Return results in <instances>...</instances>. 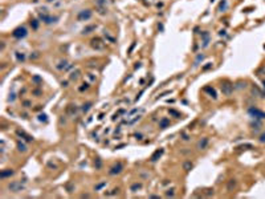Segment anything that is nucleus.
Wrapping results in <instances>:
<instances>
[{
	"label": "nucleus",
	"mask_w": 265,
	"mask_h": 199,
	"mask_svg": "<svg viewBox=\"0 0 265 199\" xmlns=\"http://www.w3.org/2000/svg\"><path fill=\"white\" fill-rule=\"evenodd\" d=\"M221 92H223V94H225V96H231L232 92H233V85L231 82H228V81H224V82L221 84Z\"/></svg>",
	"instance_id": "f257e3e1"
},
{
	"label": "nucleus",
	"mask_w": 265,
	"mask_h": 199,
	"mask_svg": "<svg viewBox=\"0 0 265 199\" xmlns=\"http://www.w3.org/2000/svg\"><path fill=\"white\" fill-rule=\"evenodd\" d=\"M248 112H249L251 115L255 117V118H260V120H261V118H265V113L262 112V110L257 109V108H251Z\"/></svg>",
	"instance_id": "f03ea898"
},
{
	"label": "nucleus",
	"mask_w": 265,
	"mask_h": 199,
	"mask_svg": "<svg viewBox=\"0 0 265 199\" xmlns=\"http://www.w3.org/2000/svg\"><path fill=\"white\" fill-rule=\"evenodd\" d=\"M8 189L12 192H19V191L24 190V186L21 185V182H12V183L8 185Z\"/></svg>",
	"instance_id": "7ed1b4c3"
},
{
	"label": "nucleus",
	"mask_w": 265,
	"mask_h": 199,
	"mask_svg": "<svg viewBox=\"0 0 265 199\" xmlns=\"http://www.w3.org/2000/svg\"><path fill=\"white\" fill-rule=\"evenodd\" d=\"M90 16H92V12L89 9H84V11H81V12L78 13V20L81 21H84V20H89L90 19Z\"/></svg>",
	"instance_id": "20e7f679"
},
{
	"label": "nucleus",
	"mask_w": 265,
	"mask_h": 199,
	"mask_svg": "<svg viewBox=\"0 0 265 199\" xmlns=\"http://www.w3.org/2000/svg\"><path fill=\"white\" fill-rule=\"evenodd\" d=\"M122 170H123V165H122V163H117V165H114L109 170V174L110 175H115V174H119Z\"/></svg>",
	"instance_id": "39448f33"
},
{
	"label": "nucleus",
	"mask_w": 265,
	"mask_h": 199,
	"mask_svg": "<svg viewBox=\"0 0 265 199\" xmlns=\"http://www.w3.org/2000/svg\"><path fill=\"white\" fill-rule=\"evenodd\" d=\"M27 35V29L24 27H20V28H17L15 29V32H13V36L17 37V39H20V37H24Z\"/></svg>",
	"instance_id": "423d86ee"
},
{
	"label": "nucleus",
	"mask_w": 265,
	"mask_h": 199,
	"mask_svg": "<svg viewBox=\"0 0 265 199\" xmlns=\"http://www.w3.org/2000/svg\"><path fill=\"white\" fill-rule=\"evenodd\" d=\"M168 125H170V120H168V118H166V117L159 121V127H161V129H166Z\"/></svg>",
	"instance_id": "0eeeda50"
},
{
	"label": "nucleus",
	"mask_w": 265,
	"mask_h": 199,
	"mask_svg": "<svg viewBox=\"0 0 265 199\" xmlns=\"http://www.w3.org/2000/svg\"><path fill=\"white\" fill-rule=\"evenodd\" d=\"M162 154H163V149H159V150H156L155 153L152 154V157H151V162H155V161H156V159H158V158L161 157Z\"/></svg>",
	"instance_id": "6e6552de"
},
{
	"label": "nucleus",
	"mask_w": 265,
	"mask_h": 199,
	"mask_svg": "<svg viewBox=\"0 0 265 199\" xmlns=\"http://www.w3.org/2000/svg\"><path fill=\"white\" fill-rule=\"evenodd\" d=\"M207 143H208V138H203L202 141H199L198 142V149H205V146H207Z\"/></svg>",
	"instance_id": "1a4fd4ad"
},
{
	"label": "nucleus",
	"mask_w": 265,
	"mask_h": 199,
	"mask_svg": "<svg viewBox=\"0 0 265 199\" xmlns=\"http://www.w3.org/2000/svg\"><path fill=\"white\" fill-rule=\"evenodd\" d=\"M99 43H101V41H99L98 39H97V40L94 39V40H92V43H90V44H92L93 48H96V49H102V48H103V45H99Z\"/></svg>",
	"instance_id": "9d476101"
},
{
	"label": "nucleus",
	"mask_w": 265,
	"mask_h": 199,
	"mask_svg": "<svg viewBox=\"0 0 265 199\" xmlns=\"http://www.w3.org/2000/svg\"><path fill=\"white\" fill-rule=\"evenodd\" d=\"M204 92H207V93H209V94L214 97V98H216V93H215V89L214 88H211V86H205L204 88Z\"/></svg>",
	"instance_id": "9b49d317"
},
{
	"label": "nucleus",
	"mask_w": 265,
	"mask_h": 199,
	"mask_svg": "<svg viewBox=\"0 0 265 199\" xmlns=\"http://www.w3.org/2000/svg\"><path fill=\"white\" fill-rule=\"evenodd\" d=\"M202 37H203V40H204V43H203V46H207V45H208V43H209V37H208V33H207V32L202 33Z\"/></svg>",
	"instance_id": "f8f14e48"
},
{
	"label": "nucleus",
	"mask_w": 265,
	"mask_h": 199,
	"mask_svg": "<svg viewBox=\"0 0 265 199\" xmlns=\"http://www.w3.org/2000/svg\"><path fill=\"white\" fill-rule=\"evenodd\" d=\"M11 175H13V170H5V171H2L0 177H2V178H7V177H11Z\"/></svg>",
	"instance_id": "ddd939ff"
},
{
	"label": "nucleus",
	"mask_w": 265,
	"mask_h": 199,
	"mask_svg": "<svg viewBox=\"0 0 265 199\" xmlns=\"http://www.w3.org/2000/svg\"><path fill=\"white\" fill-rule=\"evenodd\" d=\"M17 134H19V136H21V137H24V139H25V141H28V142H31L32 139H33L31 136H28V134L23 133V131H17Z\"/></svg>",
	"instance_id": "4468645a"
},
{
	"label": "nucleus",
	"mask_w": 265,
	"mask_h": 199,
	"mask_svg": "<svg viewBox=\"0 0 265 199\" xmlns=\"http://www.w3.org/2000/svg\"><path fill=\"white\" fill-rule=\"evenodd\" d=\"M192 166H193V165H192L191 162H184V163H183V169H184L186 171H190L191 169H192Z\"/></svg>",
	"instance_id": "2eb2a0df"
},
{
	"label": "nucleus",
	"mask_w": 265,
	"mask_h": 199,
	"mask_svg": "<svg viewBox=\"0 0 265 199\" xmlns=\"http://www.w3.org/2000/svg\"><path fill=\"white\" fill-rule=\"evenodd\" d=\"M90 108H92V102H86V104H84V105H82V112H84V113H86V112H87V110H89Z\"/></svg>",
	"instance_id": "dca6fc26"
},
{
	"label": "nucleus",
	"mask_w": 265,
	"mask_h": 199,
	"mask_svg": "<svg viewBox=\"0 0 265 199\" xmlns=\"http://www.w3.org/2000/svg\"><path fill=\"white\" fill-rule=\"evenodd\" d=\"M17 149H19V151H27V146L21 142H17Z\"/></svg>",
	"instance_id": "f3484780"
},
{
	"label": "nucleus",
	"mask_w": 265,
	"mask_h": 199,
	"mask_svg": "<svg viewBox=\"0 0 265 199\" xmlns=\"http://www.w3.org/2000/svg\"><path fill=\"white\" fill-rule=\"evenodd\" d=\"M139 189H142V183H135V185L131 186V191H137Z\"/></svg>",
	"instance_id": "a211bd4d"
},
{
	"label": "nucleus",
	"mask_w": 265,
	"mask_h": 199,
	"mask_svg": "<svg viewBox=\"0 0 265 199\" xmlns=\"http://www.w3.org/2000/svg\"><path fill=\"white\" fill-rule=\"evenodd\" d=\"M78 74H80V71L72 72V74H70V80H77L78 78Z\"/></svg>",
	"instance_id": "6ab92c4d"
},
{
	"label": "nucleus",
	"mask_w": 265,
	"mask_h": 199,
	"mask_svg": "<svg viewBox=\"0 0 265 199\" xmlns=\"http://www.w3.org/2000/svg\"><path fill=\"white\" fill-rule=\"evenodd\" d=\"M170 114H171V115H175L176 118H179V117H180V113L176 112V110H174V109H170Z\"/></svg>",
	"instance_id": "aec40b11"
},
{
	"label": "nucleus",
	"mask_w": 265,
	"mask_h": 199,
	"mask_svg": "<svg viewBox=\"0 0 265 199\" xmlns=\"http://www.w3.org/2000/svg\"><path fill=\"white\" fill-rule=\"evenodd\" d=\"M94 28H96V27H94V25H90V27H87V28H85V29H84V31H82V33H84V35H85V33H89L90 31H93V29H94Z\"/></svg>",
	"instance_id": "412c9836"
},
{
	"label": "nucleus",
	"mask_w": 265,
	"mask_h": 199,
	"mask_svg": "<svg viewBox=\"0 0 265 199\" xmlns=\"http://www.w3.org/2000/svg\"><path fill=\"white\" fill-rule=\"evenodd\" d=\"M235 186H236V180H235V179H232L231 182H229V185H228V190H232Z\"/></svg>",
	"instance_id": "4be33fe9"
},
{
	"label": "nucleus",
	"mask_w": 265,
	"mask_h": 199,
	"mask_svg": "<svg viewBox=\"0 0 265 199\" xmlns=\"http://www.w3.org/2000/svg\"><path fill=\"white\" fill-rule=\"evenodd\" d=\"M225 7H227V3H225V0H223V2H221V4H220V7H219V9H220L221 12H223V11L225 9Z\"/></svg>",
	"instance_id": "5701e85b"
},
{
	"label": "nucleus",
	"mask_w": 265,
	"mask_h": 199,
	"mask_svg": "<svg viewBox=\"0 0 265 199\" xmlns=\"http://www.w3.org/2000/svg\"><path fill=\"white\" fill-rule=\"evenodd\" d=\"M166 196H174V190H172V189H171V190H167Z\"/></svg>",
	"instance_id": "b1692460"
},
{
	"label": "nucleus",
	"mask_w": 265,
	"mask_h": 199,
	"mask_svg": "<svg viewBox=\"0 0 265 199\" xmlns=\"http://www.w3.org/2000/svg\"><path fill=\"white\" fill-rule=\"evenodd\" d=\"M105 185H106V183H105V182H102V183H99V185H98V186H97V187H96V190H99V189H101V187H103V186H105Z\"/></svg>",
	"instance_id": "393cba45"
},
{
	"label": "nucleus",
	"mask_w": 265,
	"mask_h": 199,
	"mask_svg": "<svg viewBox=\"0 0 265 199\" xmlns=\"http://www.w3.org/2000/svg\"><path fill=\"white\" fill-rule=\"evenodd\" d=\"M211 67H212V64H211V62H208V64H207V65H205L203 69H204V71H207V69H209Z\"/></svg>",
	"instance_id": "a878e982"
},
{
	"label": "nucleus",
	"mask_w": 265,
	"mask_h": 199,
	"mask_svg": "<svg viewBox=\"0 0 265 199\" xmlns=\"http://www.w3.org/2000/svg\"><path fill=\"white\" fill-rule=\"evenodd\" d=\"M260 142H265V133L262 134V136L260 137Z\"/></svg>",
	"instance_id": "bb28decb"
},
{
	"label": "nucleus",
	"mask_w": 265,
	"mask_h": 199,
	"mask_svg": "<svg viewBox=\"0 0 265 199\" xmlns=\"http://www.w3.org/2000/svg\"><path fill=\"white\" fill-rule=\"evenodd\" d=\"M135 138H137V139H142V134H135Z\"/></svg>",
	"instance_id": "cd10ccee"
},
{
	"label": "nucleus",
	"mask_w": 265,
	"mask_h": 199,
	"mask_svg": "<svg viewBox=\"0 0 265 199\" xmlns=\"http://www.w3.org/2000/svg\"><path fill=\"white\" fill-rule=\"evenodd\" d=\"M183 139H184V141H187V139H190V138H188L187 134H183Z\"/></svg>",
	"instance_id": "c85d7f7f"
},
{
	"label": "nucleus",
	"mask_w": 265,
	"mask_h": 199,
	"mask_svg": "<svg viewBox=\"0 0 265 199\" xmlns=\"http://www.w3.org/2000/svg\"><path fill=\"white\" fill-rule=\"evenodd\" d=\"M264 86H265V80H264Z\"/></svg>",
	"instance_id": "c756f323"
}]
</instances>
